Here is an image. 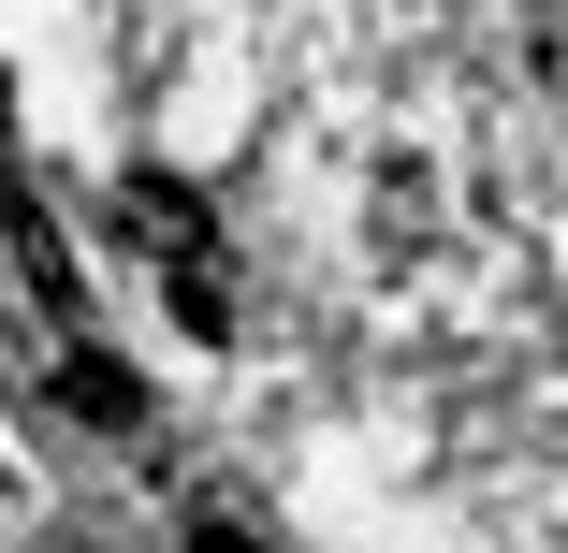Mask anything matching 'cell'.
I'll return each mask as SVG.
<instances>
[{
	"instance_id": "obj_1",
	"label": "cell",
	"mask_w": 568,
	"mask_h": 553,
	"mask_svg": "<svg viewBox=\"0 0 568 553\" xmlns=\"http://www.w3.org/2000/svg\"><path fill=\"white\" fill-rule=\"evenodd\" d=\"M118 218H132V248H146V263H204V204H190L175 175H132Z\"/></svg>"
},
{
	"instance_id": "obj_2",
	"label": "cell",
	"mask_w": 568,
	"mask_h": 553,
	"mask_svg": "<svg viewBox=\"0 0 568 553\" xmlns=\"http://www.w3.org/2000/svg\"><path fill=\"white\" fill-rule=\"evenodd\" d=\"M0 234H16V277H30V291H44V306H59V320H73V306H88V291H73V248H59V218H44V204H30V190H0Z\"/></svg>"
},
{
	"instance_id": "obj_3",
	"label": "cell",
	"mask_w": 568,
	"mask_h": 553,
	"mask_svg": "<svg viewBox=\"0 0 568 553\" xmlns=\"http://www.w3.org/2000/svg\"><path fill=\"white\" fill-rule=\"evenodd\" d=\"M161 291H175V320H190L204 350L234 336V277H219V248H204V263H161Z\"/></svg>"
},
{
	"instance_id": "obj_4",
	"label": "cell",
	"mask_w": 568,
	"mask_h": 553,
	"mask_svg": "<svg viewBox=\"0 0 568 553\" xmlns=\"http://www.w3.org/2000/svg\"><path fill=\"white\" fill-rule=\"evenodd\" d=\"M59 408H88V422H146V393L102 365V350H73V365H59Z\"/></svg>"
},
{
	"instance_id": "obj_5",
	"label": "cell",
	"mask_w": 568,
	"mask_h": 553,
	"mask_svg": "<svg viewBox=\"0 0 568 553\" xmlns=\"http://www.w3.org/2000/svg\"><path fill=\"white\" fill-rule=\"evenodd\" d=\"M190 553H277V539H263L248 510H190Z\"/></svg>"
}]
</instances>
